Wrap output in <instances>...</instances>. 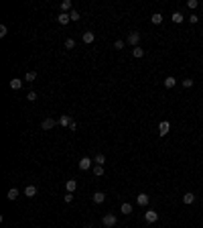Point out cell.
Instances as JSON below:
<instances>
[{
    "label": "cell",
    "mask_w": 203,
    "mask_h": 228,
    "mask_svg": "<svg viewBox=\"0 0 203 228\" xmlns=\"http://www.w3.org/2000/svg\"><path fill=\"white\" fill-rule=\"evenodd\" d=\"M75 47V41L73 39H65V49H73Z\"/></svg>",
    "instance_id": "obj_27"
},
{
    "label": "cell",
    "mask_w": 203,
    "mask_h": 228,
    "mask_svg": "<svg viewBox=\"0 0 203 228\" xmlns=\"http://www.w3.org/2000/svg\"><path fill=\"white\" fill-rule=\"evenodd\" d=\"M94 175H98V177L104 175V167H102V165H94Z\"/></svg>",
    "instance_id": "obj_25"
},
{
    "label": "cell",
    "mask_w": 203,
    "mask_h": 228,
    "mask_svg": "<svg viewBox=\"0 0 203 228\" xmlns=\"http://www.w3.org/2000/svg\"><path fill=\"white\" fill-rule=\"evenodd\" d=\"M181 84H183V88H191V86H193V80H191V78H185Z\"/></svg>",
    "instance_id": "obj_26"
},
{
    "label": "cell",
    "mask_w": 203,
    "mask_h": 228,
    "mask_svg": "<svg viewBox=\"0 0 203 228\" xmlns=\"http://www.w3.org/2000/svg\"><path fill=\"white\" fill-rule=\"evenodd\" d=\"M120 212H122V214H130V212H132V204L124 202V204L120 206Z\"/></svg>",
    "instance_id": "obj_18"
},
{
    "label": "cell",
    "mask_w": 203,
    "mask_h": 228,
    "mask_svg": "<svg viewBox=\"0 0 203 228\" xmlns=\"http://www.w3.org/2000/svg\"><path fill=\"white\" fill-rule=\"evenodd\" d=\"M6 198H8L10 202L16 200V198H18V189H16V188H10V189H8V194H6Z\"/></svg>",
    "instance_id": "obj_16"
},
{
    "label": "cell",
    "mask_w": 203,
    "mask_h": 228,
    "mask_svg": "<svg viewBox=\"0 0 203 228\" xmlns=\"http://www.w3.org/2000/svg\"><path fill=\"white\" fill-rule=\"evenodd\" d=\"M169 128H171V124L167 120H162L161 124H158V134H161V136H165V134L169 133Z\"/></svg>",
    "instance_id": "obj_9"
},
{
    "label": "cell",
    "mask_w": 203,
    "mask_h": 228,
    "mask_svg": "<svg viewBox=\"0 0 203 228\" xmlns=\"http://www.w3.org/2000/svg\"><path fill=\"white\" fill-rule=\"evenodd\" d=\"M55 124H57V120H53V118H45V120L41 122V128H43V130H51Z\"/></svg>",
    "instance_id": "obj_4"
},
{
    "label": "cell",
    "mask_w": 203,
    "mask_h": 228,
    "mask_svg": "<svg viewBox=\"0 0 203 228\" xmlns=\"http://www.w3.org/2000/svg\"><path fill=\"white\" fill-rule=\"evenodd\" d=\"M136 202H138V206H146V204L150 202V198L146 194H138L136 195Z\"/></svg>",
    "instance_id": "obj_10"
},
{
    "label": "cell",
    "mask_w": 203,
    "mask_h": 228,
    "mask_svg": "<svg viewBox=\"0 0 203 228\" xmlns=\"http://www.w3.org/2000/svg\"><path fill=\"white\" fill-rule=\"evenodd\" d=\"M171 19H173V22H177V25H179V22H183V20H185V16H183L181 12H173V16H171Z\"/></svg>",
    "instance_id": "obj_23"
},
{
    "label": "cell",
    "mask_w": 203,
    "mask_h": 228,
    "mask_svg": "<svg viewBox=\"0 0 203 228\" xmlns=\"http://www.w3.org/2000/svg\"><path fill=\"white\" fill-rule=\"evenodd\" d=\"M69 19L71 20H79V12H77V10H71V12H69Z\"/></svg>",
    "instance_id": "obj_30"
},
{
    "label": "cell",
    "mask_w": 203,
    "mask_h": 228,
    "mask_svg": "<svg viewBox=\"0 0 203 228\" xmlns=\"http://www.w3.org/2000/svg\"><path fill=\"white\" fill-rule=\"evenodd\" d=\"M104 200H106V194H104V192H95L94 194V204H104Z\"/></svg>",
    "instance_id": "obj_13"
},
{
    "label": "cell",
    "mask_w": 203,
    "mask_h": 228,
    "mask_svg": "<svg viewBox=\"0 0 203 228\" xmlns=\"http://www.w3.org/2000/svg\"><path fill=\"white\" fill-rule=\"evenodd\" d=\"M144 218H146V222H148V224H152V222H156V220H158V214H156L155 210H146Z\"/></svg>",
    "instance_id": "obj_5"
},
{
    "label": "cell",
    "mask_w": 203,
    "mask_h": 228,
    "mask_svg": "<svg viewBox=\"0 0 203 228\" xmlns=\"http://www.w3.org/2000/svg\"><path fill=\"white\" fill-rule=\"evenodd\" d=\"M193 202H195V195L191 194V192L183 195V204H193Z\"/></svg>",
    "instance_id": "obj_21"
},
{
    "label": "cell",
    "mask_w": 203,
    "mask_h": 228,
    "mask_svg": "<svg viewBox=\"0 0 203 228\" xmlns=\"http://www.w3.org/2000/svg\"><path fill=\"white\" fill-rule=\"evenodd\" d=\"M92 165H94V161H92L89 157H81V159H79V169H81V171H88Z\"/></svg>",
    "instance_id": "obj_3"
},
{
    "label": "cell",
    "mask_w": 203,
    "mask_h": 228,
    "mask_svg": "<svg viewBox=\"0 0 203 228\" xmlns=\"http://www.w3.org/2000/svg\"><path fill=\"white\" fill-rule=\"evenodd\" d=\"M102 222H104V226H106V228H112V226H116L118 218H116L114 214H106L104 218H102Z\"/></svg>",
    "instance_id": "obj_1"
},
{
    "label": "cell",
    "mask_w": 203,
    "mask_h": 228,
    "mask_svg": "<svg viewBox=\"0 0 203 228\" xmlns=\"http://www.w3.org/2000/svg\"><path fill=\"white\" fill-rule=\"evenodd\" d=\"M69 20H71V19H69V12H61L59 16H57V22H59L61 27H65V25H67Z\"/></svg>",
    "instance_id": "obj_8"
},
{
    "label": "cell",
    "mask_w": 203,
    "mask_h": 228,
    "mask_svg": "<svg viewBox=\"0 0 203 228\" xmlns=\"http://www.w3.org/2000/svg\"><path fill=\"white\" fill-rule=\"evenodd\" d=\"M10 88H12V90H20V88H22V80L12 78V80H10Z\"/></svg>",
    "instance_id": "obj_15"
},
{
    "label": "cell",
    "mask_w": 203,
    "mask_h": 228,
    "mask_svg": "<svg viewBox=\"0 0 203 228\" xmlns=\"http://www.w3.org/2000/svg\"><path fill=\"white\" fill-rule=\"evenodd\" d=\"M114 49H124V41H122V39H118V41L114 43Z\"/></svg>",
    "instance_id": "obj_31"
},
{
    "label": "cell",
    "mask_w": 203,
    "mask_h": 228,
    "mask_svg": "<svg viewBox=\"0 0 203 228\" xmlns=\"http://www.w3.org/2000/svg\"><path fill=\"white\" fill-rule=\"evenodd\" d=\"M69 130H77V122H75V120L69 124Z\"/></svg>",
    "instance_id": "obj_34"
},
{
    "label": "cell",
    "mask_w": 203,
    "mask_h": 228,
    "mask_svg": "<svg viewBox=\"0 0 203 228\" xmlns=\"http://www.w3.org/2000/svg\"><path fill=\"white\" fill-rule=\"evenodd\" d=\"M65 202H67V204H69V202H73V194H67V195H65Z\"/></svg>",
    "instance_id": "obj_35"
},
{
    "label": "cell",
    "mask_w": 203,
    "mask_h": 228,
    "mask_svg": "<svg viewBox=\"0 0 203 228\" xmlns=\"http://www.w3.org/2000/svg\"><path fill=\"white\" fill-rule=\"evenodd\" d=\"M197 4H199L197 0H189V2H187V8H189V10H193V8H197Z\"/></svg>",
    "instance_id": "obj_29"
},
{
    "label": "cell",
    "mask_w": 203,
    "mask_h": 228,
    "mask_svg": "<svg viewBox=\"0 0 203 228\" xmlns=\"http://www.w3.org/2000/svg\"><path fill=\"white\" fill-rule=\"evenodd\" d=\"M8 35V27L6 25H0V37H6Z\"/></svg>",
    "instance_id": "obj_28"
},
{
    "label": "cell",
    "mask_w": 203,
    "mask_h": 228,
    "mask_svg": "<svg viewBox=\"0 0 203 228\" xmlns=\"http://www.w3.org/2000/svg\"><path fill=\"white\" fill-rule=\"evenodd\" d=\"M65 189H67V194H73L75 189H77V181H75V179H69L67 183H65Z\"/></svg>",
    "instance_id": "obj_11"
},
{
    "label": "cell",
    "mask_w": 203,
    "mask_h": 228,
    "mask_svg": "<svg viewBox=\"0 0 203 228\" xmlns=\"http://www.w3.org/2000/svg\"><path fill=\"white\" fill-rule=\"evenodd\" d=\"M71 122H73V118H71L69 114H63V116H61L59 120H57V124H59V126H69Z\"/></svg>",
    "instance_id": "obj_6"
},
{
    "label": "cell",
    "mask_w": 203,
    "mask_h": 228,
    "mask_svg": "<svg viewBox=\"0 0 203 228\" xmlns=\"http://www.w3.org/2000/svg\"><path fill=\"white\" fill-rule=\"evenodd\" d=\"M35 80H37V71H27L25 81H35Z\"/></svg>",
    "instance_id": "obj_24"
},
{
    "label": "cell",
    "mask_w": 203,
    "mask_h": 228,
    "mask_svg": "<svg viewBox=\"0 0 203 228\" xmlns=\"http://www.w3.org/2000/svg\"><path fill=\"white\" fill-rule=\"evenodd\" d=\"M25 195H27V198H35V195H37V185H27V188H25Z\"/></svg>",
    "instance_id": "obj_12"
},
{
    "label": "cell",
    "mask_w": 203,
    "mask_h": 228,
    "mask_svg": "<svg viewBox=\"0 0 203 228\" xmlns=\"http://www.w3.org/2000/svg\"><path fill=\"white\" fill-rule=\"evenodd\" d=\"M175 78L173 75H169V78H165V88H175Z\"/></svg>",
    "instance_id": "obj_22"
},
{
    "label": "cell",
    "mask_w": 203,
    "mask_h": 228,
    "mask_svg": "<svg viewBox=\"0 0 203 228\" xmlns=\"http://www.w3.org/2000/svg\"><path fill=\"white\" fill-rule=\"evenodd\" d=\"M189 20H191V22H193V25H195L197 20H199V16H195V14H191V16H189Z\"/></svg>",
    "instance_id": "obj_33"
},
{
    "label": "cell",
    "mask_w": 203,
    "mask_h": 228,
    "mask_svg": "<svg viewBox=\"0 0 203 228\" xmlns=\"http://www.w3.org/2000/svg\"><path fill=\"white\" fill-rule=\"evenodd\" d=\"M27 98H28V102H35V100H37V92H28Z\"/></svg>",
    "instance_id": "obj_32"
},
{
    "label": "cell",
    "mask_w": 203,
    "mask_h": 228,
    "mask_svg": "<svg viewBox=\"0 0 203 228\" xmlns=\"http://www.w3.org/2000/svg\"><path fill=\"white\" fill-rule=\"evenodd\" d=\"M138 41H140V33H136V31H132V33L126 37V43H128V45H134V47H138Z\"/></svg>",
    "instance_id": "obj_2"
},
{
    "label": "cell",
    "mask_w": 203,
    "mask_h": 228,
    "mask_svg": "<svg viewBox=\"0 0 203 228\" xmlns=\"http://www.w3.org/2000/svg\"><path fill=\"white\" fill-rule=\"evenodd\" d=\"M81 39H83V43H85V45H92V43H94V39H95V35L92 33V31H85Z\"/></svg>",
    "instance_id": "obj_7"
},
{
    "label": "cell",
    "mask_w": 203,
    "mask_h": 228,
    "mask_svg": "<svg viewBox=\"0 0 203 228\" xmlns=\"http://www.w3.org/2000/svg\"><path fill=\"white\" fill-rule=\"evenodd\" d=\"M150 22H152V25H161V22H162V14L161 12H155L152 16H150Z\"/></svg>",
    "instance_id": "obj_17"
},
{
    "label": "cell",
    "mask_w": 203,
    "mask_h": 228,
    "mask_svg": "<svg viewBox=\"0 0 203 228\" xmlns=\"http://www.w3.org/2000/svg\"><path fill=\"white\" fill-rule=\"evenodd\" d=\"M94 163L95 165H102V167H104V163H106V155H95V159H94Z\"/></svg>",
    "instance_id": "obj_20"
},
{
    "label": "cell",
    "mask_w": 203,
    "mask_h": 228,
    "mask_svg": "<svg viewBox=\"0 0 203 228\" xmlns=\"http://www.w3.org/2000/svg\"><path fill=\"white\" fill-rule=\"evenodd\" d=\"M132 55H134L136 59H140V57H144V49L142 47H134L132 49Z\"/></svg>",
    "instance_id": "obj_19"
},
{
    "label": "cell",
    "mask_w": 203,
    "mask_h": 228,
    "mask_svg": "<svg viewBox=\"0 0 203 228\" xmlns=\"http://www.w3.org/2000/svg\"><path fill=\"white\" fill-rule=\"evenodd\" d=\"M73 8H71V0H63L61 2V12H71Z\"/></svg>",
    "instance_id": "obj_14"
}]
</instances>
